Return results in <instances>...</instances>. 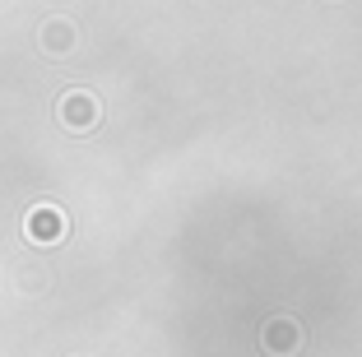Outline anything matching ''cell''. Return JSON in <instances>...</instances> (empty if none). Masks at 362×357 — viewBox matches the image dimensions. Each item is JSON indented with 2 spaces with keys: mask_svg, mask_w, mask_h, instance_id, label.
<instances>
[{
  "mask_svg": "<svg viewBox=\"0 0 362 357\" xmlns=\"http://www.w3.org/2000/svg\"><path fill=\"white\" fill-rule=\"evenodd\" d=\"M260 339H265V353H274V357H293L302 348V329H298V320H288V315H274Z\"/></svg>",
  "mask_w": 362,
  "mask_h": 357,
  "instance_id": "obj_1",
  "label": "cell"
}]
</instances>
